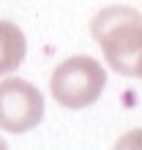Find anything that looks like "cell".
<instances>
[{"label": "cell", "mask_w": 142, "mask_h": 150, "mask_svg": "<svg viewBox=\"0 0 142 150\" xmlns=\"http://www.w3.org/2000/svg\"><path fill=\"white\" fill-rule=\"evenodd\" d=\"M137 76L142 79V60H139V68H137Z\"/></svg>", "instance_id": "6"}, {"label": "cell", "mask_w": 142, "mask_h": 150, "mask_svg": "<svg viewBox=\"0 0 142 150\" xmlns=\"http://www.w3.org/2000/svg\"><path fill=\"white\" fill-rule=\"evenodd\" d=\"M44 117V96L28 79H0V128L25 134Z\"/></svg>", "instance_id": "3"}, {"label": "cell", "mask_w": 142, "mask_h": 150, "mask_svg": "<svg viewBox=\"0 0 142 150\" xmlns=\"http://www.w3.org/2000/svg\"><path fill=\"white\" fill-rule=\"evenodd\" d=\"M25 52H28L25 33L14 22L0 19V76L16 71L25 60Z\"/></svg>", "instance_id": "4"}, {"label": "cell", "mask_w": 142, "mask_h": 150, "mask_svg": "<svg viewBox=\"0 0 142 150\" xmlns=\"http://www.w3.org/2000/svg\"><path fill=\"white\" fill-rule=\"evenodd\" d=\"M0 150H8V145H6V142H3V139H0Z\"/></svg>", "instance_id": "7"}, {"label": "cell", "mask_w": 142, "mask_h": 150, "mask_svg": "<svg viewBox=\"0 0 142 150\" xmlns=\"http://www.w3.org/2000/svg\"><path fill=\"white\" fill-rule=\"evenodd\" d=\"M107 87V74L96 57L74 55L63 60L49 79V90L55 101L66 109H82L99 101Z\"/></svg>", "instance_id": "2"}, {"label": "cell", "mask_w": 142, "mask_h": 150, "mask_svg": "<svg viewBox=\"0 0 142 150\" xmlns=\"http://www.w3.org/2000/svg\"><path fill=\"white\" fill-rule=\"evenodd\" d=\"M90 33L112 71L137 76L142 60V14L131 6H107L90 22Z\"/></svg>", "instance_id": "1"}, {"label": "cell", "mask_w": 142, "mask_h": 150, "mask_svg": "<svg viewBox=\"0 0 142 150\" xmlns=\"http://www.w3.org/2000/svg\"><path fill=\"white\" fill-rule=\"evenodd\" d=\"M112 150H142V128H131L126 131L118 142H115Z\"/></svg>", "instance_id": "5"}]
</instances>
